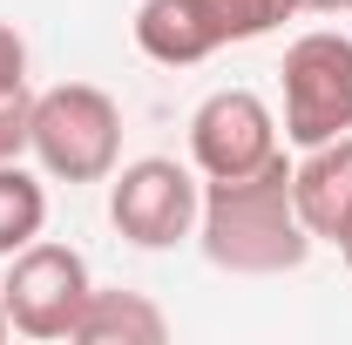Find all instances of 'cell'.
I'll list each match as a JSON object with an SVG mask.
<instances>
[{"label":"cell","mask_w":352,"mask_h":345,"mask_svg":"<svg viewBox=\"0 0 352 345\" xmlns=\"http://www.w3.org/2000/svg\"><path fill=\"white\" fill-rule=\"evenodd\" d=\"M292 203L305 216L311 244H346L352 230V135H332L292 163Z\"/></svg>","instance_id":"obj_8"},{"label":"cell","mask_w":352,"mask_h":345,"mask_svg":"<svg viewBox=\"0 0 352 345\" xmlns=\"http://www.w3.org/2000/svg\"><path fill=\"white\" fill-rule=\"evenodd\" d=\"M14 88H28V41L0 21V95H14Z\"/></svg>","instance_id":"obj_12"},{"label":"cell","mask_w":352,"mask_h":345,"mask_svg":"<svg viewBox=\"0 0 352 345\" xmlns=\"http://www.w3.org/2000/svg\"><path fill=\"white\" fill-rule=\"evenodd\" d=\"M88 291H95L88 258L68 251V244H47V237H34L28 251H14L7 258V285H0L7 325L21 339H75V318H82Z\"/></svg>","instance_id":"obj_6"},{"label":"cell","mask_w":352,"mask_h":345,"mask_svg":"<svg viewBox=\"0 0 352 345\" xmlns=\"http://www.w3.org/2000/svg\"><path fill=\"white\" fill-rule=\"evenodd\" d=\"M7 332H14V325H7V298H0V339H7Z\"/></svg>","instance_id":"obj_15"},{"label":"cell","mask_w":352,"mask_h":345,"mask_svg":"<svg viewBox=\"0 0 352 345\" xmlns=\"http://www.w3.org/2000/svg\"><path fill=\"white\" fill-rule=\"evenodd\" d=\"M163 339H170V318L142 291H88L82 318H75V345H163Z\"/></svg>","instance_id":"obj_9"},{"label":"cell","mask_w":352,"mask_h":345,"mask_svg":"<svg viewBox=\"0 0 352 345\" xmlns=\"http://www.w3.org/2000/svg\"><path fill=\"white\" fill-rule=\"evenodd\" d=\"M204 258L230 278H278L311 258V230L292 203V163L285 149L251 176H217L204 183V216H197Z\"/></svg>","instance_id":"obj_1"},{"label":"cell","mask_w":352,"mask_h":345,"mask_svg":"<svg viewBox=\"0 0 352 345\" xmlns=\"http://www.w3.org/2000/svg\"><path fill=\"white\" fill-rule=\"evenodd\" d=\"M28 156L54 183H102L122 163V109L95 82H54L34 95L28 115Z\"/></svg>","instance_id":"obj_2"},{"label":"cell","mask_w":352,"mask_h":345,"mask_svg":"<svg viewBox=\"0 0 352 345\" xmlns=\"http://www.w3.org/2000/svg\"><path fill=\"white\" fill-rule=\"evenodd\" d=\"M339 258H346V271H352V230H346V244H339Z\"/></svg>","instance_id":"obj_14"},{"label":"cell","mask_w":352,"mask_h":345,"mask_svg":"<svg viewBox=\"0 0 352 345\" xmlns=\"http://www.w3.org/2000/svg\"><path fill=\"white\" fill-rule=\"evenodd\" d=\"M311 14H352V0H305Z\"/></svg>","instance_id":"obj_13"},{"label":"cell","mask_w":352,"mask_h":345,"mask_svg":"<svg viewBox=\"0 0 352 345\" xmlns=\"http://www.w3.org/2000/svg\"><path fill=\"white\" fill-rule=\"evenodd\" d=\"M285 142L318 149L332 135H352V34L311 27L285 47Z\"/></svg>","instance_id":"obj_4"},{"label":"cell","mask_w":352,"mask_h":345,"mask_svg":"<svg viewBox=\"0 0 352 345\" xmlns=\"http://www.w3.org/2000/svg\"><path fill=\"white\" fill-rule=\"evenodd\" d=\"M305 0H142L135 7V47L163 68H197L230 41L278 34Z\"/></svg>","instance_id":"obj_3"},{"label":"cell","mask_w":352,"mask_h":345,"mask_svg":"<svg viewBox=\"0 0 352 345\" xmlns=\"http://www.w3.org/2000/svg\"><path fill=\"white\" fill-rule=\"evenodd\" d=\"M197 216H204V183L176 156L122 163L116 183H109V223L129 237L135 251H170L183 237H197Z\"/></svg>","instance_id":"obj_5"},{"label":"cell","mask_w":352,"mask_h":345,"mask_svg":"<svg viewBox=\"0 0 352 345\" xmlns=\"http://www.w3.org/2000/svg\"><path fill=\"white\" fill-rule=\"evenodd\" d=\"M28 115H34V95L28 88L0 95V163H21L28 156Z\"/></svg>","instance_id":"obj_11"},{"label":"cell","mask_w":352,"mask_h":345,"mask_svg":"<svg viewBox=\"0 0 352 345\" xmlns=\"http://www.w3.org/2000/svg\"><path fill=\"white\" fill-rule=\"evenodd\" d=\"M278 156V115L264 109V95L251 88H217L197 102L190 115V163L204 183L217 176H251Z\"/></svg>","instance_id":"obj_7"},{"label":"cell","mask_w":352,"mask_h":345,"mask_svg":"<svg viewBox=\"0 0 352 345\" xmlns=\"http://www.w3.org/2000/svg\"><path fill=\"white\" fill-rule=\"evenodd\" d=\"M41 230H47V190H41V176L21 170V163H0V258L28 251Z\"/></svg>","instance_id":"obj_10"}]
</instances>
